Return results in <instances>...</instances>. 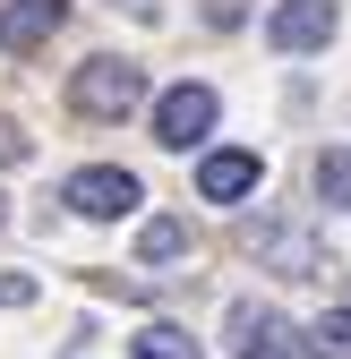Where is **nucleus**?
I'll return each mask as SVG.
<instances>
[{
    "mask_svg": "<svg viewBox=\"0 0 351 359\" xmlns=\"http://www.w3.org/2000/svg\"><path fill=\"white\" fill-rule=\"evenodd\" d=\"M138 103H146V69L138 60H120V52L77 60V77H69V111L77 120H128Z\"/></svg>",
    "mask_w": 351,
    "mask_h": 359,
    "instance_id": "nucleus-1",
    "label": "nucleus"
},
{
    "mask_svg": "<svg viewBox=\"0 0 351 359\" xmlns=\"http://www.w3.org/2000/svg\"><path fill=\"white\" fill-rule=\"evenodd\" d=\"M214 120H223V95L197 86V77H180V86H163V95H154V146L189 154V146L214 137Z\"/></svg>",
    "mask_w": 351,
    "mask_h": 359,
    "instance_id": "nucleus-2",
    "label": "nucleus"
},
{
    "mask_svg": "<svg viewBox=\"0 0 351 359\" xmlns=\"http://www.w3.org/2000/svg\"><path fill=\"white\" fill-rule=\"evenodd\" d=\"M60 205L86 214V222H120V214L146 205V189H138V171H120V163H86V171H69Z\"/></svg>",
    "mask_w": 351,
    "mask_h": 359,
    "instance_id": "nucleus-3",
    "label": "nucleus"
},
{
    "mask_svg": "<svg viewBox=\"0 0 351 359\" xmlns=\"http://www.w3.org/2000/svg\"><path fill=\"white\" fill-rule=\"evenodd\" d=\"M249 257L274 265V274H291V283H317L326 274V240L309 231V222H249Z\"/></svg>",
    "mask_w": 351,
    "mask_h": 359,
    "instance_id": "nucleus-4",
    "label": "nucleus"
},
{
    "mask_svg": "<svg viewBox=\"0 0 351 359\" xmlns=\"http://www.w3.org/2000/svg\"><path fill=\"white\" fill-rule=\"evenodd\" d=\"M257 180H266V163H257L249 146H214L197 163V197L206 205H240V197H257Z\"/></svg>",
    "mask_w": 351,
    "mask_h": 359,
    "instance_id": "nucleus-5",
    "label": "nucleus"
},
{
    "mask_svg": "<svg viewBox=\"0 0 351 359\" xmlns=\"http://www.w3.org/2000/svg\"><path fill=\"white\" fill-rule=\"evenodd\" d=\"M266 43L274 52H326L334 43V0H283L266 18Z\"/></svg>",
    "mask_w": 351,
    "mask_h": 359,
    "instance_id": "nucleus-6",
    "label": "nucleus"
},
{
    "mask_svg": "<svg viewBox=\"0 0 351 359\" xmlns=\"http://www.w3.org/2000/svg\"><path fill=\"white\" fill-rule=\"evenodd\" d=\"M69 26V0H0V52H43Z\"/></svg>",
    "mask_w": 351,
    "mask_h": 359,
    "instance_id": "nucleus-7",
    "label": "nucleus"
},
{
    "mask_svg": "<svg viewBox=\"0 0 351 359\" xmlns=\"http://www.w3.org/2000/svg\"><path fill=\"white\" fill-rule=\"evenodd\" d=\"M223 325H232V351H240V359H291V325L274 317L266 299H232Z\"/></svg>",
    "mask_w": 351,
    "mask_h": 359,
    "instance_id": "nucleus-8",
    "label": "nucleus"
},
{
    "mask_svg": "<svg viewBox=\"0 0 351 359\" xmlns=\"http://www.w3.org/2000/svg\"><path fill=\"white\" fill-rule=\"evenodd\" d=\"M180 257H189V222L180 214H154L138 231V265H180Z\"/></svg>",
    "mask_w": 351,
    "mask_h": 359,
    "instance_id": "nucleus-9",
    "label": "nucleus"
},
{
    "mask_svg": "<svg viewBox=\"0 0 351 359\" xmlns=\"http://www.w3.org/2000/svg\"><path fill=\"white\" fill-rule=\"evenodd\" d=\"M300 342H309V359H351V308H326Z\"/></svg>",
    "mask_w": 351,
    "mask_h": 359,
    "instance_id": "nucleus-10",
    "label": "nucleus"
},
{
    "mask_svg": "<svg viewBox=\"0 0 351 359\" xmlns=\"http://www.w3.org/2000/svg\"><path fill=\"white\" fill-rule=\"evenodd\" d=\"M128 359H206V351H197L180 325H146L138 342H128Z\"/></svg>",
    "mask_w": 351,
    "mask_h": 359,
    "instance_id": "nucleus-11",
    "label": "nucleus"
},
{
    "mask_svg": "<svg viewBox=\"0 0 351 359\" xmlns=\"http://www.w3.org/2000/svg\"><path fill=\"white\" fill-rule=\"evenodd\" d=\"M317 197H326V205H351V146L317 154Z\"/></svg>",
    "mask_w": 351,
    "mask_h": 359,
    "instance_id": "nucleus-12",
    "label": "nucleus"
},
{
    "mask_svg": "<svg viewBox=\"0 0 351 359\" xmlns=\"http://www.w3.org/2000/svg\"><path fill=\"white\" fill-rule=\"evenodd\" d=\"M214 34H232V26H249V0H206V9H197Z\"/></svg>",
    "mask_w": 351,
    "mask_h": 359,
    "instance_id": "nucleus-13",
    "label": "nucleus"
},
{
    "mask_svg": "<svg viewBox=\"0 0 351 359\" xmlns=\"http://www.w3.org/2000/svg\"><path fill=\"white\" fill-rule=\"evenodd\" d=\"M0 308H34V274H0Z\"/></svg>",
    "mask_w": 351,
    "mask_h": 359,
    "instance_id": "nucleus-14",
    "label": "nucleus"
},
{
    "mask_svg": "<svg viewBox=\"0 0 351 359\" xmlns=\"http://www.w3.org/2000/svg\"><path fill=\"white\" fill-rule=\"evenodd\" d=\"M0 163H26V137H18L9 120H0Z\"/></svg>",
    "mask_w": 351,
    "mask_h": 359,
    "instance_id": "nucleus-15",
    "label": "nucleus"
},
{
    "mask_svg": "<svg viewBox=\"0 0 351 359\" xmlns=\"http://www.w3.org/2000/svg\"><path fill=\"white\" fill-rule=\"evenodd\" d=\"M112 9H128V18H154V9H163V0H112Z\"/></svg>",
    "mask_w": 351,
    "mask_h": 359,
    "instance_id": "nucleus-16",
    "label": "nucleus"
},
{
    "mask_svg": "<svg viewBox=\"0 0 351 359\" xmlns=\"http://www.w3.org/2000/svg\"><path fill=\"white\" fill-rule=\"evenodd\" d=\"M0 222H9V205H0Z\"/></svg>",
    "mask_w": 351,
    "mask_h": 359,
    "instance_id": "nucleus-17",
    "label": "nucleus"
}]
</instances>
